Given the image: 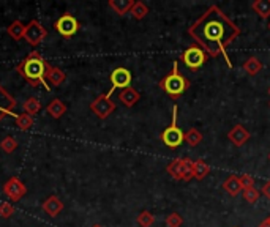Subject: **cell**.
Listing matches in <instances>:
<instances>
[{
	"label": "cell",
	"mask_w": 270,
	"mask_h": 227,
	"mask_svg": "<svg viewBox=\"0 0 270 227\" xmlns=\"http://www.w3.org/2000/svg\"><path fill=\"white\" fill-rule=\"evenodd\" d=\"M244 71L248 74V76H256L258 73L262 71L264 68V63L258 59V57H248L244 63Z\"/></svg>",
	"instance_id": "obj_19"
},
{
	"label": "cell",
	"mask_w": 270,
	"mask_h": 227,
	"mask_svg": "<svg viewBox=\"0 0 270 227\" xmlns=\"http://www.w3.org/2000/svg\"><path fill=\"white\" fill-rule=\"evenodd\" d=\"M268 95H270V89H268Z\"/></svg>",
	"instance_id": "obj_38"
},
{
	"label": "cell",
	"mask_w": 270,
	"mask_h": 227,
	"mask_svg": "<svg viewBox=\"0 0 270 227\" xmlns=\"http://www.w3.org/2000/svg\"><path fill=\"white\" fill-rule=\"evenodd\" d=\"M111 84H113V87L109 89L107 95L111 96L114 93L116 89H126V87H131V71L126 70L123 67H119L116 68L113 73H111Z\"/></svg>",
	"instance_id": "obj_11"
},
{
	"label": "cell",
	"mask_w": 270,
	"mask_h": 227,
	"mask_svg": "<svg viewBox=\"0 0 270 227\" xmlns=\"http://www.w3.org/2000/svg\"><path fill=\"white\" fill-rule=\"evenodd\" d=\"M251 10L255 11L261 19L270 18V0H255L251 4Z\"/></svg>",
	"instance_id": "obj_22"
},
{
	"label": "cell",
	"mask_w": 270,
	"mask_h": 227,
	"mask_svg": "<svg viewBox=\"0 0 270 227\" xmlns=\"http://www.w3.org/2000/svg\"><path fill=\"white\" fill-rule=\"evenodd\" d=\"M16 106H18V103H16L14 96L11 93H8L4 86H0V122L8 116L14 117L16 114L13 110Z\"/></svg>",
	"instance_id": "obj_12"
},
{
	"label": "cell",
	"mask_w": 270,
	"mask_h": 227,
	"mask_svg": "<svg viewBox=\"0 0 270 227\" xmlns=\"http://www.w3.org/2000/svg\"><path fill=\"white\" fill-rule=\"evenodd\" d=\"M180 59L192 71H198L205 63V60H207V54H205L199 46L193 44V46H190L188 49H185L182 52Z\"/></svg>",
	"instance_id": "obj_6"
},
{
	"label": "cell",
	"mask_w": 270,
	"mask_h": 227,
	"mask_svg": "<svg viewBox=\"0 0 270 227\" xmlns=\"http://www.w3.org/2000/svg\"><path fill=\"white\" fill-rule=\"evenodd\" d=\"M18 140H16V137H13V136H7V137H4L2 139V142H0V149H2L5 153H13L16 149H18Z\"/></svg>",
	"instance_id": "obj_28"
},
{
	"label": "cell",
	"mask_w": 270,
	"mask_h": 227,
	"mask_svg": "<svg viewBox=\"0 0 270 227\" xmlns=\"http://www.w3.org/2000/svg\"><path fill=\"white\" fill-rule=\"evenodd\" d=\"M41 109H43V104H41L40 100L35 98V96H30V98L25 100V103H24V112L29 114L30 117L37 116V114H38Z\"/></svg>",
	"instance_id": "obj_25"
},
{
	"label": "cell",
	"mask_w": 270,
	"mask_h": 227,
	"mask_svg": "<svg viewBox=\"0 0 270 227\" xmlns=\"http://www.w3.org/2000/svg\"><path fill=\"white\" fill-rule=\"evenodd\" d=\"M268 30H270V24H268Z\"/></svg>",
	"instance_id": "obj_39"
},
{
	"label": "cell",
	"mask_w": 270,
	"mask_h": 227,
	"mask_svg": "<svg viewBox=\"0 0 270 227\" xmlns=\"http://www.w3.org/2000/svg\"><path fill=\"white\" fill-rule=\"evenodd\" d=\"M210 174V166L205 163V161L202 158L196 159L195 161V166H193V177L196 178V180H204L205 177H207Z\"/></svg>",
	"instance_id": "obj_23"
},
{
	"label": "cell",
	"mask_w": 270,
	"mask_h": 227,
	"mask_svg": "<svg viewBox=\"0 0 270 227\" xmlns=\"http://www.w3.org/2000/svg\"><path fill=\"white\" fill-rule=\"evenodd\" d=\"M264 221H265V222H267V224H268V225H270V216H268V218H267V219H264Z\"/></svg>",
	"instance_id": "obj_36"
},
{
	"label": "cell",
	"mask_w": 270,
	"mask_h": 227,
	"mask_svg": "<svg viewBox=\"0 0 270 227\" xmlns=\"http://www.w3.org/2000/svg\"><path fill=\"white\" fill-rule=\"evenodd\" d=\"M46 112L49 114L52 119H60L63 114H67V104L60 101L59 98H56L46 106Z\"/></svg>",
	"instance_id": "obj_20"
},
{
	"label": "cell",
	"mask_w": 270,
	"mask_h": 227,
	"mask_svg": "<svg viewBox=\"0 0 270 227\" xmlns=\"http://www.w3.org/2000/svg\"><path fill=\"white\" fill-rule=\"evenodd\" d=\"M119 100H120V103H122L123 106L133 107V106L141 100V93H139L136 89H133V87H126V89H123V90L119 93Z\"/></svg>",
	"instance_id": "obj_15"
},
{
	"label": "cell",
	"mask_w": 270,
	"mask_h": 227,
	"mask_svg": "<svg viewBox=\"0 0 270 227\" xmlns=\"http://www.w3.org/2000/svg\"><path fill=\"white\" fill-rule=\"evenodd\" d=\"M7 34L14 40V41H19L24 38V34H25V25L24 22H21L19 19H16L11 22V25H8L7 29Z\"/></svg>",
	"instance_id": "obj_21"
},
{
	"label": "cell",
	"mask_w": 270,
	"mask_h": 227,
	"mask_svg": "<svg viewBox=\"0 0 270 227\" xmlns=\"http://www.w3.org/2000/svg\"><path fill=\"white\" fill-rule=\"evenodd\" d=\"M43 212L46 215H49L51 218H56L62 210H63V202L57 197V196H49L41 205Z\"/></svg>",
	"instance_id": "obj_14"
},
{
	"label": "cell",
	"mask_w": 270,
	"mask_h": 227,
	"mask_svg": "<svg viewBox=\"0 0 270 227\" xmlns=\"http://www.w3.org/2000/svg\"><path fill=\"white\" fill-rule=\"evenodd\" d=\"M136 221H138V224H139L141 227H150V225L155 222V216H153L150 212H147V210H144V212H141V213L138 215Z\"/></svg>",
	"instance_id": "obj_30"
},
{
	"label": "cell",
	"mask_w": 270,
	"mask_h": 227,
	"mask_svg": "<svg viewBox=\"0 0 270 227\" xmlns=\"http://www.w3.org/2000/svg\"><path fill=\"white\" fill-rule=\"evenodd\" d=\"M14 123L21 131H27L32 126H34V117H30L29 114H16L14 116Z\"/></svg>",
	"instance_id": "obj_24"
},
{
	"label": "cell",
	"mask_w": 270,
	"mask_h": 227,
	"mask_svg": "<svg viewBox=\"0 0 270 227\" xmlns=\"http://www.w3.org/2000/svg\"><path fill=\"white\" fill-rule=\"evenodd\" d=\"M259 227H270V225H268V224H267L265 221H262V222L259 224Z\"/></svg>",
	"instance_id": "obj_35"
},
{
	"label": "cell",
	"mask_w": 270,
	"mask_h": 227,
	"mask_svg": "<svg viewBox=\"0 0 270 227\" xmlns=\"http://www.w3.org/2000/svg\"><path fill=\"white\" fill-rule=\"evenodd\" d=\"M131 16L134 19H138V21H141V19H144L146 16L149 14V7L144 4V2H134V5H133V8H131Z\"/></svg>",
	"instance_id": "obj_27"
},
{
	"label": "cell",
	"mask_w": 270,
	"mask_h": 227,
	"mask_svg": "<svg viewBox=\"0 0 270 227\" xmlns=\"http://www.w3.org/2000/svg\"><path fill=\"white\" fill-rule=\"evenodd\" d=\"M47 68H49V63H47L41 57V54L38 51H32L18 65V67H16V71H18L32 87L43 86L44 90L51 92L49 84H47V80H46V71H47Z\"/></svg>",
	"instance_id": "obj_2"
},
{
	"label": "cell",
	"mask_w": 270,
	"mask_h": 227,
	"mask_svg": "<svg viewBox=\"0 0 270 227\" xmlns=\"http://www.w3.org/2000/svg\"><path fill=\"white\" fill-rule=\"evenodd\" d=\"M165 222H166L168 227H182V224H183V218H182L179 213L174 212V213H171V215L166 216Z\"/></svg>",
	"instance_id": "obj_31"
},
{
	"label": "cell",
	"mask_w": 270,
	"mask_h": 227,
	"mask_svg": "<svg viewBox=\"0 0 270 227\" xmlns=\"http://www.w3.org/2000/svg\"><path fill=\"white\" fill-rule=\"evenodd\" d=\"M240 27L217 5L205 10L195 24L188 27V35L199 44L201 49L209 57L223 55L229 68H232V63L228 55V47L240 37Z\"/></svg>",
	"instance_id": "obj_1"
},
{
	"label": "cell",
	"mask_w": 270,
	"mask_h": 227,
	"mask_svg": "<svg viewBox=\"0 0 270 227\" xmlns=\"http://www.w3.org/2000/svg\"><path fill=\"white\" fill-rule=\"evenodd\" d=\"M268 106H270V103H268Z\"/></svg>",
	"instance_id": "obj_41"
},
{
	"label": "cell",
	"mask_w": 270,
	"mask_h": 227,
	"mask_svg": "<svg viewBox=\"0 0 270 227\" xmlns=\"http://www.w3.org/2000/svg\"><path fill=\"white\" fill-rule=\"evenodd\" d=\"M54 27L59 32V35H62L63 38H71L77 34V30L81 29V24H79V21L74 18V16L63 14L56 21Z\"/></svg>",
	"instance_id": "obj_8"
},
{
	"label": "cell",
	"mask_w": 270,
	"mask_h": 227,
	"mask_svg": "<svg viewBox=\"0 0 270 227\" xmlns=\"http://www.w3.org/2000/svg\"><path fill=\"white\" fill-rule=\"evenodd\" d=\"M190 86H192L190 80L179 70V62H174L172 70L158 82V87L165 93H168L171 98H179V96H182L190 89Z\"/></svg>",
	"instance_id": "obj_3"
},
{
	"label": "cell",
	"mask_w": 270,
	"mask_h": 227,
	"mask_svg": "<svg viewBox=\"0 0 270 227\" xmlns=\"http://www.w3.org/2000/svg\"><path fill=\"white\" fill-rule=\"evenodd\" d=\"M193 166L195 161L190 158H176L166 166V172L177 182H190L193 180Z\"/></svg>",
	"instance_id": "obj_4"
},
{
	"label": "cell",
	"mask_w": 270,
	"mask_h": 227,
	"mask_svg": "<svg viewBox=\"0 0 270 227\" xmlns=\"http://www.w3.org/2000/svg\"><path fill=\"white\" fill-rule=\"evenodd\" d=\"M107 5H109V8L114 10V13H117L119 16H123V14L131 11V8L134 5V0H109Z\"/></svg>",
	"instance_id": "obj_18"
},
{
	"label": "cell",
	"mask_w": 270,
	"mask_h": 227,
	"mask_svg": "<svg viewBox=\"0 0 270 227\" xmlns=\"http://www.w3.org/2000/svg\"><path fill=\"white\" fill-rule=\"evenodd\" d=\"M250 137H251V134L244 125H235L228 133V139L235 145V147H242V145H245L250 140Z\"/></svg>",
	"instance_id": "obj_13"
},
{
	"label": "cell",
	"mask_w": 270,
	"mask_h": 227,
	"mask_svg": "<svg viewBox=\"0 0 270 227\" xmlns=\"http://www.w3.org/2000/svg\"><path fill=\"white\" fill-rule=\"evenodd\" d=\"M268 159H270V153H268Z\"/></svg>",
	"instance_id": "obj_40"
},
{
	"label": "cell",
	"mask_w": 270,
	"mask_h": 227,
	"mask_svg": "<svg viewBox=\"0 0 270 227\" xmlns=\"http://www.w3.org/2000/svg\"><path fill=\"white\" fill-rule=\"evenodd\" d=\"M92 227H103V225H101V224H93Z\"/></svg>",
	"instance_id": "obj_37"
},
{
	"label": "cell",
	"mask_w": 270,
	"mask_h": 227,
	"mask_svg": "<svg viewBox=\"0 0 270 227\" xmlns=\"http://www.w3.org/2000/svg\"><path fill=\"white\" fill-rule=\"evenodd\" d=\"M47 32L46 29L40 24V21L34 19L30 21L25 25V34H24V40L30 44V46H38L40 43H43V40L46 38Z\"/></svg>",
	"instance_id": "obj_9"
},
{
	"label": "cell",
	"mask_w": 270,
	"mask_h": 227,
	"mask_svg": "<svg viewBox=\"0 0 270 227\" xmlns=\"http://www.w3.org/2000/svg\"><path fill=\"white\" fill-rule=\"evenodd\" d=\"M90 110L101 120H106L111 114L116 110V103L111 100V96L107 93H103L97 96L92 103H90Z\"/></svg>",
	"instance_id": "obj_7"
},
{
	"label": "cell",
	"mask_w": 270,
	"mask_h": 227,
	"mask_svg": "<svg viewBox=\"0 0 270 227\" xmlns=\"http://www.w3.org/2000/svg\"><path fill=\"white\" fill-rule=\"evenodd\" d=\"M223 189L229 194V196H232V197H237L244 191L242 185L239 182V177H237V175H231V177L226 178V180L223 182Z\"/></svg>",
	"instance_id": "obj_16"
},
{
	"label": "cell",
	"mask_w": 270,
	"mask_h": 227,
	"mask_svg": "<svg viewBox=\"0 0 270 227\" xmlns=\"http://www.w3.org/2000/svg\"><path fill=\"white\" fill-rule=\"evenodd\" d=\"M14 213V207L10 202H2L0 204V218H10Z\"/></svg>",
	"instance_id": "obj_32"
},
{
	"label": "cell",
	"mask_w": 270,
	"mask_h": 227,
	"mask_svg": "<svg viewBox=\"0 0 270 227\" xmlns=\"http://www.w3.org/2000/svg\"><path fill=\"white\" fill-rule=\"evenodd\" d=\"M242 196H244V201L248 202V204H256L259 196H261V192L255 188V186H251V188H247L242 191Z\"/></svg>",
	"instance_id": "obj_29"
},
{
	"label": "cell",
	"mask_w": 270,
	"mask_h": 227,
	"mask_svg": "<svg viewBox=\"0 0 270 227\" xmlns=\"http://www.w3.org/2000/svg\"><path fill=\"white\" fill-rule=\"evenodd\" d=\"M185 142L190 145V147H198V145L202 142V133L196 128H190L185 133Z\"/></svg>",
	"instance_id": "obj_26"
},
{
	"label": "cell",
	"mask_w": 270,
	"mask_h": 227,
	"mask_svg": "<svg viewBox=\"0 0 270 227\" xmlns=\"http://www.w3.org/2000/svg\"><path fill=\"white\" fill-rule=\"evenodd\" d=\"M65 79H67L65 71H62L60 68L51 67L49 65V68H47V71H46V80H49L54 87H59V86H62L63 82H65Z\"/></svg>",
	"instance_id": "obj_17"
},
{
	"label": "cell",
	"mask_w": 270,
	"mask_h": 227,
	"mask_svg": "<svg viewBox=\"0 0 270 227\" xmlns=\"http://www.w3.org/2000/svg\"><path fill=\"white\" fill-rule=\"evenodd\" d=\"M177 114H179V107L174 106L171 125L161 133V140L169 149H177L179 145H182V142L185 140V133L177 126Z\"/></svg>",
	"instance_id": "obj_5"
},
{
	"label": "cell",
	"mask_w": 270,
	"mask_h": 227,
	"mask_svg": "<svg viewBox=\"0 0 270 227\" xmlns=\"http://www.w3.org/2000/svg\"><path fill=\"white\" fill-rule=\"evenodd\" d=\"M25 192H27V188L18 177H11L10 180L4 183V194L11 202L21 201L25 196Z\"/></svg>",
	"instance_id": "obj_10"
},
{
	"label": "cell",
	"mask_w": 270,
	"mask_h": 227,
	"mask_svg": "<svg viewBox=\"0 0 270 227\" xmlns=\"http://www.w3.org/2000/svg\"><path fill=\"white\" fill-rule=\"evenodd\" d=\"M239 182H240V185H242V189H247V188L255 186V178H253L251 175H248V174L240 175V177H239Z\"/></svg>",
	"instance_id": "obj_33"
},
{
	"label": "cell",
	"mask_w": 270,
	"mask_h": 227,
	"mask_svg": "<svg viewBox=\"0 0 270 227\" xmlns=\"http://www.w3.org/2000/svg\"><path fill=\"white\" fill-rule=\"evenodd\" d=\"M261 191H262V194H264L267 199H270V182H265Z\"/></svg>",
	"instance_id": "obj_34"
}]
</instances>
